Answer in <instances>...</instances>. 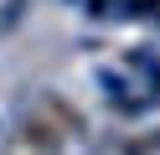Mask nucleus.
Listing matches in <instances>:
<instances>
[{
    "instance_id": "f257e3e1",
    "label": "nucleus",
    "mask_w": 160,
    "mask_h": 155,
    "mask_svg": "<svg viewBox=\"0 0 160 155\" xmlns=\"http://www.w3.org/2000/svg\"><path fill=\"white\" fill-rule=\"evenodd\" d=\"M16 129L31 134V140H42V145H52V150H62V145L83 140V114H78L62 93H36L21 109V124H16Z\"/></svg>"
}]
</instances>
